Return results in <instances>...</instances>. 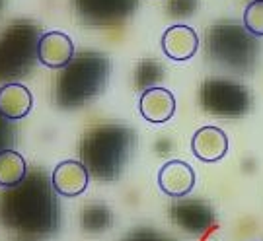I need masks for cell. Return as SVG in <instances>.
<instances>
[{
	"label": "cell",
	"mask_w": 263,
	"mask_h": 241,
	"mask_svg": "<svg viewBox=\"0 0 263 241\" xmlns=\"http://www.w3.org/2000/svg\"><path fill=\"white\" fill-rule=\"evenodd\" d=\"M0 226L22 237H51L61 230V208L45 171L31 169L22 183L0 193Z\"/></svg>",
	"instance_id": "obj_1"
},
{
	"label": "cell",
	"mask_w": 263,
	"mask_h": 241,
	"mask_svg": "<svg viewBox=\"0 0 263 241\" xmlns=\"http://www.w3.org/2000/svg\"><path fill=\"white\" fill-rule=\"evenodd\" d=\"M88 181H90V173L84 167V164L78 159L61 162L51 175V183H53L57 195L68 196V198L82 195L88 187Z\"/></svg>",
	"instance_id": "obj_10"
},
{
	"label": "cell",
	"mask_w": 263,
	"mask_h": 241,
	"mask_svg": "<svg viewBox=\"0 0 263 241\" xmlns=\"http://www.w3.org/2000/svg\"><path fill=\"white\" fill-rule=\"evenodd\" d=\"M164 80V66L160 61L154 58H144L139 65L135 66V74H133V82L137 90H152L158 88V84Z\"/></svg>",
	"instance_id": "obj_18"
},
{
	"label": "cell",
	"mask_w": 263,
	"mask_h": 241,
	"mask_svg": "<svg viewBox=\"0 0 263 241\" xmlns=\"http://www.w3.org/2000/svg\"><path fill=\"white\" fill-rule=\"evenodd\" d=\"M137 134L121 123L96 125L80 142V162L98 181H115L131 162Z\"/></svg>",
	"instance_id": "obj_2"
},
{
	"label": "cell",
	"mask_w": 263,
	"mask_h": 241,
	"mask_svg": "<svg viewBox=\"0 0 263 241\" xmlns=\"http://www.w3.org/2000/svg\"><path fill=\"white\" fill-rule=\"evenodd\" d=\"M205 51L213 65L236 74H252L259 56V41L242 24L218 22L205 33Z\"/></svg>",
	"instance_id": "obj_4"
},
{
	"label": "cell",
	"mask_w": 263,
	"mask_h": 241,
	"mask_svg": "<svg viewBox=\"0 0 263 241\" xmlns=\"http://www.w3.org/2000/svg\"><path fill=\"white\" fill-rule=\"evenodd\" d=\"M158 185L162 193H166L168 196L183 198L195 187V171L181 159H170L160 167Z\"/></svg>",
	"instance_id": "obj_9"
},
{
	"label": "cell",
	"mask_w": 263,
	"mask_h": 241,
	"mask_svg": "<svg viewBox=\"0 0 263 241\" xmlns=\"http://www.w3.org/2000/svg\"><path fill=\"white\" fill-rule=\"evenodd\" d=\"M113 226V214L104 203H88L80 212V228L90 235L107 232Z\"/></svg>",
	"instance_id": "obj_16"
},
{
	"label": "cell",
	"mask_w": 263,
	"mask_h": 241,
	"mask_svg": "<svg viewBox=\"0 0 263 241\" xmlns=\"http://www.w3.org/2000/svg\"><path fill=\"white\" fill-rule=\"evenodd\" d=\"M191 150L195 154V158H199L205 164H215L226 156L228 152V136L224 134V130L218 127H203L193 134L191 140Z\"/></svg>",
	"instance_id": "obj_12"
},
{
	"label": "cell",
	"mask_w": 263,
	"mask_h": 241,
	"mask_svg": "<svg viewBox=\"0 0 263 241\" xmlns=\"http://www.w3.org/2000/svg\"><path fill=\"white\" fill-rule=\"evenodd\" d=\"M41 35L31 22H16L0 33V84H14L35 68Z\"/></svg>",
	"instance_id": "obj_5"
},
{
	"label": "cell",
	"mask_w": 263,
	"mask_h": 241,
	"mask_svg": "<svg viewBox=\"0 0 263 241\" xmlns=\"http://www.w3.org/2000/svg\"><path fill=\"white\" fill-rule=\"evenodd\" d=\"M37 58L49 68H65L74 58V43L63 31H47L39 39Z\"/></svg>",
	"instance_id": "obj_11"
},
{
	"label": "cell",
	"mask_w": 263,
	"mask_h": 241,
	"mask_svg": "<svg viewBox=\"0 0 263 241\" xmlns=\"http://www.w3.org/2000/svg\"><path fill=\"white\" fill-rule=\"evenodd\" d=\"M121 241H178L174 237H170L166 233L158 232V230H152V228H139L131 232L129 235H125Z\"/></svg>",
	"instance_id": "obj_21"
},
{
	"label": "cell",
	"mask_w": 263,
	"mask_h": 241,
	"mask_svg": "<svg viewBox=\"0 0 263 241\" xmlns=\"http://www.w3.org/2000/svg\"><path fill=\"white\" fill-rule=\"evenodd\" d=\"M252 2H254V0H252Z\"/></svg>",
	"instance_id": "obj_24"
},
{
	"label": "cell",
	"mask_w": 263,
	"mask_h": 241,
	"mask_svg": "<svg viewBox=\"0 0 263 241\" xmlns=\"http://www.w3.org/2000/svg\"><path fill=\"white\" fill-rule=\"evenodd\" d=\"M139 0H72L76 16L88 26L111 28L131 16Z\"/></svg>",
	"instance_id": "obj_7"
},
{
	"label": "cell",
	"mask_w": 263,
	"mask_h": 241,
	"mask_svg": "<svg viewBox=\"0 0 263 241\" xmlns=\"http://www.w3.org/2000/svg\"><path fill=\"white\" fill-rule=\"evenodd\" d=\"M2 6H4V0H0V10H2Z\"/></svg>",
	"instance_id": "obj_23"
},
{
	"label": "cell",
	"mask_w": 263,
	"mask_h": 241,
	"mask_svg": "<svg viewBox=\"0 0 263 241\" xmlns=\"http://www.w3.org/2000/svg\"><path fill=\"white\" fill-rule=\"evenodd\" d=\"M28 175V164L16 150L0 152V185L10 189L22 183Z\"/></svg>",
	"instance_id": "obj_17"
},
{
	"label": "cell",
	"mask_w": 263,
	"mask_h": 241,
	"mask_svg": "<svg viewBox=\"0 0 263 241\" xmlns=\"http://www.w3.org/2000/svg\"><path fill=\"white\" fill-rule=\"evenodd\" d=\"M201 107L215 117H242L252 109V93L238 82L226 78H209L199 92Z\"/></svg>",
	"instance_id": "obj_6"
},
{
	"label": "cell",
	"mask_w": 263,
	"mask_h": 241,
	"mask_svg": "<svg viewBox=\"0 0 263 241\" xmlns=\"http://www.w3.org/2000/svg\"><path fill=\"white\" fill-rule=\"evenodd\" d=\"M16 138H18V134H16V127L12 125V120L4 119L0 115V152L12 150Z\"/></svg>",
	"instance_id": "obj_22"
},
{
	"label": "cell",
	"mask_w": 263,
	"mask_h": 241,
	"mask_svg": "<svg viewBox=\"0 0 263 241\" xmlns=\"http://www.w3.org/2000/svg\"><path fill=\"white\" fill-rule=\"evenodd\" d=\"M33 105V95L22 84H6L0 88V115L8 120L28 117Z\"/></svg>",
	"instance_id": "obj_15"
},
{
	"label": "cell",
	"mask_w": 263,
	"mask_h": 241,
	"mask_svg": "<svg viewBox=\"0 0 263 241\" xmlns=\"http://www.w3.org/2000/svg\"><path fill=\"white\" fill-rule=\"evenodd\" d=\"M244 28L254 37H263V0H254L246 6Z\"/></svg>",
	"instance_id": "obj_19"
},
{
	"label": "cell",
	"mask_w": 263,
	"mask_h": 241,
	"mask_svg": "<svg viewBox=\"0 0 263 241\" xmlns=\"http://www.w3.org/2000/svg\"><path fill=\"white\" fill-rule=\"evenodd\" d=\"M199 6V0H168L166 12L174 18H187Z\"/></svg>",
	"instance_id": "obj_20"
},
{
	"label": "cell",
	"mask_w": 263,
	"mask_h": 241,
	"mask_svg": "<svg viewBox=\"0 0 263 241\" xmlns=\"http://www.w3.org/2000/svg\"><path fill=\"white\" fill-rule=\"evenodd\" d=\"M141 115L148 123H166L174 117L176 111V97L166 88H152L142 92L139 102Z\"/></svg>",
	"instance_id": "obj_13"
},
{
	"label": "cell",
	"mask_w": 263,
	"mask_h": 241,
	"mask_svg": "<svg viewBox=\"0 0 263 241\" xmlns=\"http://www.w3.org/2000/svg\"><path fill=\"white\" fill-rule=\"evenodd\" d=\"M197 49L199 37L189 26H172L162 35V51L174 61H187Z\"/></svg>",
	"instance_id": "obj_14"
},
{
	"label": "cell",
	"mask_w": 263,
	"mask_h": 241,
	"mask_svg": "<svg viewBox=\"0 0 263 241\" xmlns=\"http://www.w3.org/2000/svg\"><path fill=\"white\" fill-rule=\"evenodd\" d=\"M170 218L191 235H205L215 224V212L201 198H176L170 204Z\"/></svg>",
	"instance_id": "obj_8"
},
{
	"label": "cell",
	"mask_w": 263,
	"mask_h": 241,
	"mask_svg": "<svg viewBox=\"0 0 263 241\" xmlns=\"http://www.w3.org/2000/svg\"><path fill=\"white\" fill-rule=\"evenodd\" d=\"M109 78L107 56L96 51H84L59 70L53 97L63 109H74L96 99L105 90Z\"/></svg>",
	"instance_id": "obj_3"
}]
</instances>
